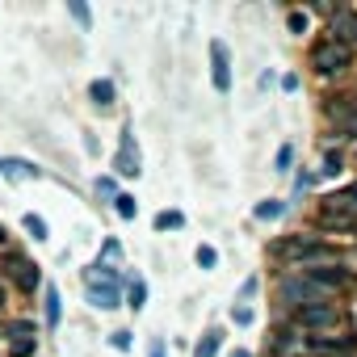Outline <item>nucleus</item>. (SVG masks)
<instances>
[{
  "instance_id": "nucleus-1",
  "label": "nucleus",
  "mask_w": 357,
  "mask_h": 357,
  "mask_svg": "<svg viewBox=\"0 0 357 357\" xmlns=\"http://www.w3.org/2000/svg\"><path fill=\"white\" fill-rule=\"evenodd\" d=\"M278 298H282L286 307H294V311H303V307H315V303H332V294H328L324 286H315L307 273H290V278H282V286H278Z\"/></svg>"
},
{
  "instance_id": "nucleus-2",
  "label": "nucleus",
  "mask_w": 357,
  "mask_h": 357,
  "mask_svg": "<svg viewBox=\"0 0 357 357\" xmlns=\"http://www.w3.org/2000/svg\"><path fill=\"white\" fill-rule=\"evenodd\" d=\"M349 63H353V47H340V43H332V38H319V43L311 47V68H315L319 76H340Z\"/></svg>"
},
{
  "instance_id": "nucleus-3",
  "label": "nucleus",
  "mask_w": 357,
  "mask_h": 357,
  "mask_svg": "<svg viewBox=\"0 0 357 357\" xmlns=\"http://www.w3.org/2000/svg\"><path fill=\"white\" fill-rule=\"evenodd\" d=\"M340 307L336 303H315V307H303V311H294V324H298V332L303 328H311V332H336L340 328Z\"/></svg>"
},
{
  "instance_id": "nucleus-4",
  "label": "nucleus",
  "mask_w": 357,
  "mask_h": 357,
  "mask_svg": "<svg viewBox=\"0 0 357 357\" xmlns=\"http://www.w3.org/2000/svg\"><path fill=\"white\" fill-rule=\"evenodd\" d=\"M139 164H143V160H139V147H135V130H130V126H122L118 155H114V172H118V176H139V172H143Z\"/></svg>"
},
{
  "instance_id": "nucleus-5",
  "label": "nucleus",
  "mask_w": 357,
  "mask_h": 357,
  "mask_svg": "<svg viewBox=\"0 0 357 357\" xmlns=\"http://www.w3.org/2000/svg\"><path fill=\"white\" fill-rule=\"evenodd\" d=\"M84 294H89V303L97 307V311H114L118 307V298H122V286L118 282H101V278H84Z\"/></svg>"
},
{
  "instance_id": "nucleus-6",
  "label": "nucleus",
  "mask_w": 357,
  "mask_h": 357,
  "mask_svg": "<svg viewBox=\"0 0 357 357\" xmlns=\"http://www.w3.org/2000/svg\"><path fill=\"white\" fill-rule=\"evenodd\" d=\"M328 118L336 122V130L340 135H357V97H332V105H328Z\"/></svg>"
},
{
  "instance_id": "nucleus-7",
  "label": "nucleus",
  "mask_w": 357,
  "mask_h": 357,
  "mask_svg": "<svg viewBox=\"0 0 357 357\" xmlns=\"http://www.w3.org/2000/svg\"><path fill=\"white\" fill-rule=\"evenodd\" d=\"M211 80H215L219 93L231 89V55H227L223 43H211Z\"/></svg>"
},
{
  "instance_id": "nucleus-8",
  "label": "nucleus",
  "mask_w": 357,
  "mask_h": 357,
  "mask_svg": "<svg viewBox=\"0 0 357 357\" xmlns=\"http://www.w3.org/2000/svg\"><path fill=\"white\" fill-rule=\"evenodd\" d=\"M328 38H332V43H340V47H357V13H349V9L332 13Z\"/></svg>"
},
{
  "instance_id": "nucleus-9",
  "label": "nucleus",
  "mask_w": 357,
  "mask_h": 357,
  "mask_svg": "<svg viewBox=\"0 0 357 357\" xmlns=\"http://www.w3.org/2000/svg\"><path fill=\"white\" fill-rule=\"evenodd\" d=\"M319 211H324V215H349V219H357V190H340V194H328Z\"/></svg>"
},
{
  "instance_id": "nucleus-10",
  "label": "nucleus",
  "mask_w": 357,
  "mask_h": 357,
  "mask_svg": "<svg viewBox=\"0 0 357 357\" xmlns=\"http://www.w3.org/2000/svg\"><path fill=\"white\" fill-rule=\"evenodd\" d=\"M0 172H5L9 176V181H38V176H43V168L38 164H30V160H0Z\"/></svg>"
},
{
  "instance_id": "nucleus-11",
  "label": "nucleus",
  "mask_w": 357,
  "mask_h": 357,
  "mask_svg": "<svg viewBox=\"0 0 357 357\" xmlns=\"http://www.w3.org/2000/svg\"><path fill=\"white\" fill-rule=\"evenodd\" d=\"M13 273H17V282H22V290H26V294H34V290L43 286L38 265H30V261H22V257H13Z\"/></svg>"
},
{
  "instance_id": "nucleus-12",
  "label": "nucleus",
  "mask_w": 357,
  "mask_h": 357,
  "mask_svg": "<svg viewBox=\"0 0 357 357\" xmlns=\"http://www.w3.org/2000/svg\"><path fill=\"white\" fill-rule=\"evenodd\" d=\"M43 315H47V328H59L63 303H59V290H55V286H43Z\"/></svg>"
},
{
  "instance_id": "nucleus-13",
  "label": "nucleus",
  "mask_w": 357,
  "mask_h": 357,
  "mask_svg": "<svg viewBox=\"0 0 357 357\" xmlns=\"http://www.w3.org/2000/svg\"><path fill=\"white\" fill-rule=\"evenodd\" d=\"M307 344H303V336H298V328H286V332H278V340H273V353L278 357H294V353H303Z\"/></svg>"
},
{
  "instance_id": "nucleus-14",
  "label": "nucleus",
  "mask_w": 357,
  "mask_h": 357,
  "mask_svg": "<svg viewBox=\"0 0 357 357\" xmlns=\"http://www.w3.org/2000/svg\"><path fill=\"white\" fill-rule=\"evenodd\" d=\"M89 97H93V105H97V109L114 105V80H93V84H89Z\"/></svg>"
},
{
  "instance_id": "nucleus-15",
  "label": "nucleus",
  "mask_w": 357,
  "mask_h": 357,
  "mask_svg": "<svg viewBox=\"0 0 357 357\" xmlns=\"http://www.w3.org/2000/svg\"><path fill=\"white\" fill-rule=\"evenodd\" d=\"M143 303H147V282L135 273L130 282H126V307H135V311H143Z\"/></svg>"
},
{
  "instance_id": "nucleus-16",
  "label": "nucleus",
  "mask_w": 357,
  "mask_h": 357,
  "mask_svg": "<svg viewBox=\"0 0 357 357\" xmlns=\"http://www.w3.org/2000/svg\"><path fill=\"white\" fill-rule=\"evenodd\" d=\"M319 227H324V231H332V227H336V231H357V219H349V215H324V211H319Z\"/></svg>"
},
{
  "instance_id": "nucleus-17",
  "label": "nucleus",
  "mask_w": 357,
  "mask_h": 357,
  "mask_svg": "<svg viewBox=\"0 0 357 357\" xmlns=\"http://www.w3.org/2000/svg\"><path fill=\"white\" fill-rule=\"evenodd\" d=\"M219 344H223V332L219 328H211L202 340H198V349H194V357H215L219 353Z\"/></svg>"
},
{
  "instance_id": "nucleus-18",
  "label": "nucleus",
  "mask_w": 357,
  "mask_h": 357,
  "mask_svg": "<svg viewBox=\"0 0 357 357\" xmlns=\"http://www.w3.org/2000/svg\"><path fill=\"white\" fill-rule=\"evenodd\" d=\"M22 227H26V231H30V236H34L38 244H43V240H51V236H47V219H43V215H34V211H30V215L22 219Z\"/></svg>"
},
{
  "instance_id": "nucleus-19",
  "label": "nucleus",
  "mask_w": 357,
  "mask_h": 357,
  "mask_svg": "<svg viewBox=\"0 0 357 357\" xmlns=\"http://www.w3.org/2000/svg\"><path fill=\"white\" fill-rule=\"evenodd\" d=\"M181 223H185L181 211H160V215H155V231H176Z\"/></svg>"
},
{
  "instance_id": "nucleus-20",
  "label": "nucleus",
  "mask_w": 357,
  "mask_h": 357,
  "mask_svg": "<svg viewBox=\"0 0 357 357\" xmlns=\"http://www.w3.org/2000/svg\"><path fill=\"white\" fill-rule=\"evenodd\" d=\"M290 164H294V143H282V147H278V155H273V172H282V176H286V172H290Z\"/></svg>"
},
{
  "instance_id": "nucleus-21",
  "label": "nucleus",
  "mask_w": 357,
  "mask_h": 357,
  "mask_svg": "<svg viewBox=\"0 0 357 357\" xmlns=\"http://www.w3.org/2000/svg\"><path fill=\"white\" fill-rule=\"evenodd\" d=\"M307 26H311V17H307V13H298V9H290V13H286V30H290V34H298V38H303V34H307Z\"/></svg>"
},
{
  "instance_id": "nucleus-22",
  "label": "nucleus",
  "mask_w": 357,
  "mask_h": 357,
  "mask_svg": "<svg viewBox=\"0 0 357 357\" xmlns=\"http://www.w3.org/2000/svg\"><path fill=\"white\" fill-rule=\"evenodd\" d=\"M114 211H118V219H135V215H139V202H135L130 194H118V198H114Z\"/></svg>"
},
{
  "instance_id": "nucleus-23",
  "label": "nucleus",
  "mask_w": 357,
  "mask_h": 357,
  "mask_svg": "<svg viewBox=\"0 0 357 357\" xmlns=\"http://www.w3.org/2000/svg\"><path fill=\"white\" fill-rule=\"evenodd\" d=\"M282 211H286V206H282V202H278V198H269V202H261V206H257V211H252V215H257V219H261V223H273V219H278V215H282Z\"/></svg>"
},
{
  "instance_id": "nucleus-24",
  "label": "nucleus",
  "mask_w": 357,
  "mask_h": 357,
  "mask_svg": "<svg viewBox=\"0 0 357 357\" xmlns=\"http://www.w3.org/2000/svg\"><path fill=\"white\" fill-rule=\"evenodd\" d=\"M340 168H344V155H340V151H328V155H324V168H319V176H336Z\"/></svg>"
},
{
  "instance_id": "nucleus-25",
  "label": "nucleus",
  "mask_w": 357,
  "mask_h": 357,
  "mask_svg": "<svg viewBox=\"0 0 357 357\" xmlns=\"http://www.w3.org/2000/svg\"><path fill=\"white\" fill-rule=\"evenodd\" d=\"M194 261H198L202 269H215V265H219V252H215L211 244H198V252H194Z\"/></svg>"
},
{
  "instance_id": "nucleus-26",
  "label": "nucleus",
  "mask_w": 357,
  "mask_h": 357,
  "mask_svg": "<svg viewBox=\"0 0 357 357\" xmlns=\"http://www.w3.org/2000/svg\"><path fill=\"white\" fill-rule=\"evenodd\" d=\"M9 357H34V336L30 340H13L9 344Z\"/></svg>"
},
{
  "instance_id": "nucleus-27",
  "label": "nucleus",
  "mask_w": 357,
  "mask_h": 357,
  "mask_svg": "<svg viewBox=\"0 0 357 357\" xmlns=\"http://www.w3.org/2000/svg\"><path fill=\"white\" fill-rule=\"evenodd\" d=\"M68 13H72V17H76V22H80V26H84V30H89V26H93V13H89V9H84V5H76V0H72V5H68Z\"/></svg>"
},
{
  "instance_id": "nucleus-28",
  "label": "nucleus",
  "mask_w": 357,
  "mask_h": 357,
  "mask_svg": "<svg viewBox=\"0 0 357 357\" xmlns=\"http://www.w3.org/2000/svg\"><path fill=\"white\" fill-rule=\"evenodd\" d=\"M257 315H252V307H231V324H240V328H248Z\"/></svg>"
},
{
  "instance_id": "nucleus-29",
  "label": "nucleus",
  "mask_w": 357,
  "mask_h": 357,
  "mask_svg": "<svg viewBox=\"0 0 357 357\" xmlns=\"http://www.w3.org/2000/svg\"><path fill=\"white\" fill-rule=\"evenodd\" d=\"M97 194H101V198H118V185H114V176H97Z\"/></svg>"
},
{
  "instance_id": "nucleus-30",
  "label": "nucleus",
  "mask_w": 357,
  "mask_h": 357,
  "mask_svg": "<svg viewBox=\"0 0 357 357\" xmlns=\"http://www.w3.org/2000/svg\"><path fill=\"white\" fill-rule=\"evenodd\" d=\"M109 344H114L118 353H126V349H130V332H114V336H109Z\"/></svg>"
},
{
  "instance_id": "nucleus-31",
  "label": "nucleus",
  "mask_w": 357,
  "mask_h": 357,
  "mask_svg": "<svg viewBox=\"0 0 357 357\" xmlns=\"http://www.w3.org/2000/svg\"><path fill=\"white\" fill-rule=\"evenodd\" d=\"M118 257H122V244H118V240H105V261H118ZM97 261H101V257H97Z\"/></svg>"
},
{
  "instance_id": "nucleus-32",
  "label": "nucleus",
  "mask_w": 357,
  "mask_h": 357,
  "mask_svg": "<svg viewBox=\"0 0 357 357\" xmlns=\"http://www.w3.org/2000/svg\"><path fill=\"white\" fill-rule=\"evenodd\" d=\"M311 181H315L311 172H298V181H294V185H298V194H303V190H311Z\"/></svg>"
},
{
  "instance_id": "nucleus-33",
  "label": "nucleus",
  "mask_w": 357,
  "mask_h": 357,
  "mask_svg": "<svg viewBox=\"0 0 357 357\" xmlns=\"http://www.w3.org/2000/svg\"><path fill=\"white\" fill-rule=\"evenodd\" d=\"M252 294H257V278H248V282H244V290H240V298H252Z\"/></svg>"
},
{
  "instance_id": "nucleus-34",
  "label": "nucleus",
  "mask_w": 357,
  "mask_h": 357,
  "mask_svg": "<svg viewBox=\"0 0 357 357\" xmlns=\"http://www.w3.org/2000/svg\"><path fill=\"white\" fill-rule=\"evenodd\" d=\"M147 357H164V340H151V353Z\"/></svg>"
},
{
  "instance_id": "nucleus-35",
  "label": "nucleus",
  "mask_w": 357,
  "mask_h": 357,
  "mask_svg": "<svg viewBox=\"0 0 357 357\" xmlns=\"http://www.w3.org/2000/svg\"><path fill=\"white\" fill-rule=\"evenodd\" d=\"M5 307H9V290H5V286H0V311H5Z\"/></svg>"
},
{
  "instance_id": "nucleus-36",
  "label": "nucleus",
  "mask_w": 357,
  "mask_h": 357,
  "mask_svg": "<svg viewBox=\"0 0 357 357\" xmlns=\"http://www.w3.org/2000/svg\"><path fill=\"white\" fill-rule=\"evenodd\" d=\"M231 357H252V353H248V349H236V353H231Z\"/></svg>"
},
{
  "instance_id": "nucleus-37",
  "label": "nucleus",
  "mask_w": 357,
  "mask_h": 357,
  "mask_svg": "<svg viewBox=\"0 0 357 357\" xmlns=\"http://www.w3.org/2000/svg\"><path fill=\"white\" fill-rule=\"evenodd\" d=\"M0 244H5V227H0Z\"/></svg>"
}]
</instances>
